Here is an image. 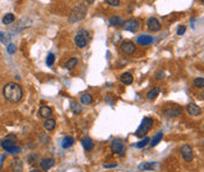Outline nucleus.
Returning a JSON list of instances; mask_svg holds the SVG:
<instances>
[{
	"label": "nucleus",
	"instance_id": "nucleus-1",
	"mask_svg": "<svg viewBox=\"0 0 204 172\" xmlns=\"http://www.w3.org/2000/svg\"><path fill=\"white\" fill-rule=\"evenodd\" d=\"M2 95L10 103H19L23 98V89L17 83H8L4 86Z\"/></svg>",
	"mask_w": 204,
	"mask_h": 172
},
{
	"label": "nucleus",
	"instance_id": "nucleus-2",
	"mask_svg": "<svg viewBox=\"0 0 204 172\" xmlns=\"http://www.w3.org/2000/svg\"><path fill=\"white\" fill-rule=\"evenodd\" d=\"M86 15V6L84 4H78L72 8L70 14V23H78L82 21Z\"/></svg>",
	"mask_w": 204,
	"mask_h": 172
},
{
	"label": "nucleus",
	"instance_id": "nucleus-3",
	"mask_svg": "<svg viewBox=\"0 0 204 172\" xmlns=\"http://www.w3.org/2000/svg\"><path fill=\"white\" fill-rule=\"evenodd\" d=\"M152 124H153V119L152 118H149V117L143 118V120H142V123H140V125H139V127L136 131V136L137 137L145 136L146 133L150 131V129L152 127Z\"/></svg>",
	"mask_w": 204,
	"mask_h": 172
},
{
	"label": "nucleus",
	"instance_id": "nucleus-4",
	"mask_svg": "<svg viewBox=\"0 0 204 172\" xmlns=\"http://www.w3.org/2000/svg\"><path fill=\"white\" fill-rule=\"evenodd\" d=\"M0 146L4 148L5 151H7V152H10V153H12V154H18L19 153V151H20V148H19V146L16 145L14 140L7 139V138L0 142Z\"/></svg>",
	"mask_w": 204,
	"mask_h": 172
},
{
	"label": "nucleus",
	"instance_id": "nucleus-5",
	"mask_svg": "<svg viewBox=\"0 0 204 172\" xmlns=\"http://www.w3.org/2000/svg\"><path fill=\"white\" fill-rule=\"evenodd\" d=\"M181 154L187 163H190L193 159V152L190 145H183L181 148Z\"/></svg>",
	"mask_w": 204,
	"mask_h": 172
},
{
	"label": "nucleus",
	"instance_id": "nucleus-6",
	"mask_svg": "<svg viewBox=\"0 0 204 172\" xmlns=\"http://www.w3.org/2000/svg\"><path fill=\"white\" fill-rule=\"evenodd\" d=\"M120 50L124 54L131 55L136 51V45L132 42H123L120 44Z\"/></svg>",
	"mask_w": 204,
	"mask_h": 172
},
{
	"label": "nucleus",
	"instance_id": "nucleus-7",
	"mask_svg": "<svg viewBox=\"0 0 204 172\" xmlns=\"http://www.w3.org/2000/svg\"><path fill=\"white\" fill-rule=\"evenodd\" d=\"M123 29L130 32H136V31L139 30V23L134 19H129L126 20L124 24H123Z\"/></svg>",
	"mask_w": 204,
	"mask_h": 172
},
{
	"label": "nucleus",
	"instance_id": "nucleus-8",
	"mask_svg": "<svg viewBox=\"0 0 204 172\" xmlns=\"http://www.w3.org/2000/svg\"><path fill=\"white\" fill-rule=\"evenodd\" d=\"M111 148H112V151L115 152L116 154L118 156H123V154H125V148H124V144H123L120 140H113L112 144H111Z\"/></svg>",
	"mask_w": 204,
	"mask_h": 172
},
{
	"label": "nucleus",
	"instance_id": "nucleus-9",
	"mask_svg": "<svg viewBox=\"0 0 204 172\" xmlns=\"http://www.w3.org/2000/svg\"><path fill=\"white\" fill-rule=\"evenodd\" d=\"M136 42H137V44H139L140 46H147V45L153 42V38L149 34H140L136 38Z\"/></svg>",
	"mask_w": 204,
	"mask_h": 172
},
{
	"label": "nucleus",
	"instance_id": "nucleus-10",
	"mask_svg": "<svg viewBox=\"0 0 204 172\" xmlns=\"http://www.w3.org/2000/svg\"><path fill=\"white\" fill-rule=\"evenodd\" d=\"M146 25H147V29L152 32H158V31L161 30V24H159V21H158V19L156 18H149L147 19V21H146Z\"/></svg>",
	"mask_w": 204,
	"mask_h": 172
},
{
	"label": "nucleus",
	"instance_id": "nucleus-11",
	"mask_svg": "<svg viewBox=\"0 0 204 172\" xmlns=\"http://www.w3.org/2000/svg\"><path fill=\"white\" fill-rule=\"evenodd\" d=\"M187 111L190 116H193V117H197V116H199V114L202 113V108H201L199 106H197L196 104L190 103L189 105H187Z\"/></svg>",
	"mask_w": 204,
	"mask_h": 172
},
{
	"label": "nucleus",
	"instance_id": "nucleus-12",
	"mask_svg": "<svg viewBox=\"0 0 204 172\" xmlns=\"http://www.w3.org/2000/svg\"><path fill=\"white\" fill-rule=\"evenodd\" d=\"M54 164H56V161L53 158H45L40 161V167L44 171H48L50 169H52L54 166Z\"/></svg>",
	"mask_w": 204,
	"mask_h": 172
},
{
	"label": "nucleus",
	"instance_id": "nucleus-13",
	"mask_svg": "<svg viewBox=\"0 0 204 172\" xmlns=\"http://www.w3.org/2000/svg\"><path fill=\"white\" fill-rule=\"evenodd\" d=\"M75 44H76L79 48H84L88 45V39H86L85 37H83L82 34L78 33V34L75 37Z\"/></svg>",
	"mask_w": 204,
	"mask_h": 172
},
{
	"label": "nucleus",
	"instance_id": "nucleus-14",
	"mask_svg": "<svg viewBox=\"0 0 204 172\" xmlns=\"http://www.w3.org/2000/svg\"><path fill=\"white\" fill-rule=\"evenodd\" d=\"M82 145L86 151H91V150L93 148V142H92V139L88 138V137H84V138H83Z\"/></svg>",
	"mask_w": 204,
	"mask_h": 172
},
{
	"label": "nucleus",
	"instance_id": "nucleus-15",
	"mask_svg": "<svg viewBox=\"0 0 204 172\" xmlns=\"http://www.w3.org/2000/svg\"><path fill=\"white\" fill-rule=\"evenodd\" d=\"M182 113V108H166L164 110V114L166 117H178Z\"/></svg>",
	"mask_w": 204,
	"mask_h": 172
},
{
	"label": "nucleus",
	"instance_id": "nucleus-16",
	"mask_svg": "<svg viewBox=\"0 0 204 172\" xmlns=\"http://www.w3.org/2000/svg\"><path fill=\"white\" fill-rule=\"evenodd\" d=\"M132 80H134V77H132V74H131L130 72H125V73H123L122 76H120V82H122L124 85H130V84H132Z\"/></svg>",
	"mask_w": 204,
	"mask_h": 172
},
{
	"label": "nucleus",
	"instance_id": "nucleus-17",
	"mask_svg": "<svg viewBox=\"0 0 204 172\" xmlns=\"http://www.w3.org/2000/svg\"><path fill=\"white\" fill-rule=\"evenodd\" d=\"M44 127H45V130L48 131V132H51L56 129V119L53 118H47L45 120V123H44Z\"/></svg>",
	"mask_w": 204,
	"mask_h": 172
},
{
	"label": "nucleus",
	"instance_id": "nucleus-18",
	"mask_svg": "<svg viewBox=\"0 0 204 172\" xmlns=\"http://www.w3.org/2000/svg\"><path fill=\"white\" fill-rule=\"evenodd\" d=\"M159 87L158 86H155V87H152L147 93H146V98L149 99V100H153V99H156L157 98V95H159Z\"/></svg>",
	"mask_w": 204,
	"mask_h": 172
},
{
	"label": "nucleus",
	"instance_id": "nucleus-19",
	"mask_svg": "<svg viewBox=\"0 0 204 172\" xmlns=\"http://www.w3.org/2000/svg\"><path fill=\"white\" fill-rule=\"evenodd\" d=\"M39 114H40L43 118H50L51 114H52V110L48 106H41L39 108Z\"/></svg>",
	"mask_w": 204,
	"mask_h": 172
},
{
	"label": "nucleus",
	"instance_id": "nucleus-20",
	"mask_svg": "<svg viewBox=\"0 0 204 172\" xmlns=\"http://www.w3.org/2000/svg\"><path fill=\"white\" fill-rule=\"evenodd\" d=\"M156 165L155 161H150V163H142L138 165V170H143V171H150V170H153V167Z\"/></svg>",
	"mask_w": 204,
	"mask_h": 172
},
{
	"label": "nucleus",
	"instance_id": "nucleus-21",
	"mask_svg": "<svg viewBox=\"0 0 204 172\" xmlns=\"http://www.w3.org/2000/svg\"><path fill=\"white\" fill-rule=\"evenodd\" d=\"M73 144H75V138H73V137L67 136L63 139V142H61V146H63L64 148H71Z\"/></svg>",
	"mask_w": 204,
	"mask_h": 172
},
{
	"label": "nucleus",
	"instance_id": "nucleus-22",
	"mask_svg": "<svg viewBox=\"0 0 204 172\" xmlns=\"http://www.w3.org/2000/svg\"><path fill=\"white\" fill-rule=\"evenodd\" d=\"M12 171L13 172H23V161L16 159L12 164Z\"/></svg>",
	"mask_w": 204,
	"mask_h": 172
},
{
	"label": "nucleus",
	"instance_id": "nucleus-23",
	"mask_svg": "<svg viewBox=\"0 0 204 172\" xmlns=\"http://www.w3.org/2000/svg\"><path fill=\"white\" fill-rule=\"evenodd\" d=\"M80 101H82L83 105H90L93 99H92V95H88V93H84V95H80Z\"/></svg>",
	"mask_w": 204,
	"mask_h": 172
},
{
	"label": "nucleus",
	"instance_id": "nucleus-24",
	"mask_svg": "<svg viewBox=\"0 0 204 172\" xmlns=\"http://www.w3.org/2000/svg\"><path fill=\"white\" fill-rule=\"evenodd\" d=\"M14 20H16L14 15H13L12 13H7V14L4 15V18H2V24L4 25H11V24L14 23Z\"/></svg>",
	"mask_w": 204,
	"mask_h": 172
},
{
	"label": "nucleus",
	"instance_id": "nucleus-25",
	"mask_svg": "<svg viewBox=\"0 0 204 172\" xmlns=\"http://www.w3.org/2000/svg\"><path fill=\"white\" fill-rule=\"evenodd\" d=\"M77 64H78V59L73 57V58H70V59L65 63V67H66L67 70H72L73 67H76Z\"/></svg>",
	"mask_w": 204,
	"mask_h": 172
},
{
	"label": "nucleus",
	"instance_id": "nucleus-26",
	"mask_svg": "<svg viewBox=\"0 0 204 172\" xmlns=\"http://www.w3.org/2000/svg\"><path fill=\"white\" fill-rule=\"evenodd\" d=\"M162 138H163V132H158L156 136L152 138V142L150 143V145H151L152 148H155V146H157L159 142L162 140Z\"/></svg>",
	"mask_w": 204,
	"mask_h": 172
},
{
	"label": "nucleus",
	"instance_id": "nucleus-27",
	"mask_svg": "<svg viewBox=\"0 0 204 172\" xmlns=\"http://www.w3.org/2000/svg\"><path fill=\"white\" fill-rule=\"evenodd\" d=\"M70 107H71V110H72V112L75 113V114H79V113H82V111H83L82 106H80L78 103H76V101H72Z\"/></svg>",
	"mask_w": 204,
	"mask_h": 172
},
{
	"label": "nucleus",
	"instance_id": "nucleus-28",
	"mask_svg": "<svg viewBox=\"0 0 204 172\" xmlns=\"http://www.w3.org/2000/svg\"><path fill=\"white\" fill-rule=\"evenodd\" d=\"M110 24L115 25V26H123L124 24V20L120 17H112L110 19Z\"/></svg>",
	"mask_w": 204,
	"mask_h": 172
},
{
	"label": "nucleus",
	"instance_id": "nucleus-29",
	"mask_svg": "<svg viewBox=\"0 0 204 172\" xmlns=\"http://www.w3.org/2000/svg\"><path fill=\"white\" fill-rule=\"evenodd\" d=\"M193 86L197 87V89H203L204 87V78L203 77L196 78V79L193 80Z\"/></svg>",
	"mask_w": 204,
	"mask_h": 172
},
{
	"label": "nucleus",
	"instance_id": "nucleus-30",
	"mask_svg": "<svg viewBox=\"0 0 204 172\" xmlns=\"http://www.w3.org/2000/svg\"><path fill=\"white\" fill-rule=\"evenodd\" d=\"M149 142H150V138H149V137H145L143 140H140V142L137 143V144H136V146H137L138 148H144V146H146Z\"/></svg>",
	"mask_w": 204,
	"mask_h": 172
},
{
	"label": "nucleus",
	"instance_id": "nucleus-31",
	"mask_svg": "<svg viewBox=\"0 0 204 172\" xmlns=\"http://www.w3.org/2000/svg\"><path fill=\"white\" fill-rule=\"evenodd\" d=\"M53 63H54V54L53 53H48L46 58V65L47 66H52Z\"/></svg>",
	"mask_w": 204,
	"mask_h": 172
},
{
	"label": "nucleus",
	"instance_id": "nucleus-32",
	"mask_svg": "<svg viewBox=\"0 0 204 172\" xmlns=\"http://www.w3.org/2000/svg\"><path fill=\"white\" fill-rule=\"evenodd\" d=\"M106 1V4L107 5H110V6H113V7H117L120 5V0H105Z\"/></svg>",
	"mask_w": 204,
	"mask_h": 172
},
{
	"label": "nucleus",
	"instance_id": "nucleus-33",
	"mask_svg": "<svg viewBox=\"0 0 204 172\" xmlns=\"http://www.w3.org/2000/svg\"><path fill=\"white\" fill-rule=\"evenodd\" d=\"M79 34H82L83 37H85L86 39H90L91 38V34H90V32H88V30H84V29H80V31H79Z\"/></svg>",
	"mask_w": 204,
	"mask_h": 172
},
{
	"label": "nucleus",
	"instance_id": "nucleus-34",
	"mask_svg": "<svg viewBox=\"0 0 204 172\" xmlns=\"http://www.w3.org/2000/svg\"><path fill=\"white\" fill-rule=\"evenodd\" d=\"M16 51H17V46H16L14 44H10V45L7 46V52L10 54H13Z\"/></svg>",
	"mask_w": 204,
	"mask_h": 172
},
{
	"label": "nucleus",
	"instance_id": "nucleus-35",
	"mask_svg": "<svg viewBox=\"0 0 204 172\" xmlns=\"http://www.w3.org/2000/svg\"><path fill=\"white\" fill-rule=\"evenodd\" d=\"M185 30H187V27H185L184 25H182V26L178 27V30H177V34H178V36H183V34L185 33Z\"/></svg>",
	"mask_w": 204,
	"mask_h": 172
},
{
	"label": "nucleus",
	"instance_id": "nucleus-36",
	"mask_svg": "<svg viewBox=\"0 0 204 172\" xmlns=\"http://www.w3.org/2000/svg\"><path fill=\"white\" fill-rule=\"evenodd\" d=\"M156 79H164V72H162V71H159V72H157L156 73Z\"/></svg>",
	"mask_w": 204,
	"mask_h": 172
},
{
	"label": "nucleus",
	"instance_id": "nucleus-37",
	"mask_svg": "<svg viewBox=\"0 0 204 172\" xmlns=\"http://www.w3.org/2000/svg\"><path fill=\"white\" fill-rule=\"evenodd\" d=\"M0 42H6V34L4 32H0Z\"/></svg>",
	"mask_w": 204,
	"mask_h": 172
},
{
	"label": "nucleus",
	"instance_id": "nucleus-38",
	"mask_svg": "<svg viewBox=\"0 0 204 172\" xmlns=\"http://www.w3.org/2000/svg\"><path fill=\"white\" fill-rule=\"evenodd\" d=\"M116 164H105L104 167H106V169H110V167H116Z\"/></svg>",
	"mask_w": 204,
	"mask_h": 172
},
{
	"label": "nucleus",
	"instance_id": "nucleus-39",
	"mask_svg": "<svg viewBox=\"0 0 204 172\" xmlns=\"http://www.w3.org/2000/svg\"><path fill=\"white\" fill-rule=\"evenodd\" d=\"M86 1H88V4H92L94 0H86Z\"/></svg>",
	"mask_w": 204,
	"mask_h": 172
},
{
	"label": "nucleus",
	"instance_id": "nucleus-40",
	"mask_svg": "<svg viewBox=\"0 0 204 172\" xmlns=\"http://www.w3.org/2000/svg\"><path fill=\"white\" fill-rule=\"evenodd\" d=\"M29 172H40L39 170H32V171H29Z\"/></svg>",
	"mask_w": 204,
	"mask_h": 172
},
{
	"label": "nucleus",
	"instance_id": "nucleus-41",
	"mask_svg": "<svg viewBox=\"0 0 204 172\" xmlns=\"http://www.w3.org/2000/svg\"><path fill=\"white\" fill-rule=\"evenodd\" d=\"M201 1H203V0H201Z\"/></svg>",
	"mask_w": 204,
	"mask_h": 172
}]
</instances>
